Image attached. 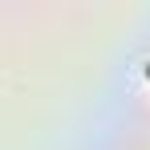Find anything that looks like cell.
<instances>
[{
	"mask_svg": "<svg viewBox=\"0 0 150 150\" xmlns=\"http://www.w3.org/2000/svg\"><path fill=\"white\" fill-rule=\"evenodd\" d=\"M146 77H150V65H146Z\"/></svg>",
	"mask_w": 150,
	"mask_h": 150,
	"instance_id": "1",
	"label": "cell"
}]
</instances>
